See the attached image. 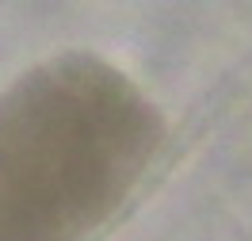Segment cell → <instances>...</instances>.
Masks as SVG:
<instances>
[{
    "mask_svg": "<svg viewBox=\"0 0 252 241\" xmlns=\"http://www.w3.org/2000/svg\"><path fill=\"white\" fill-rule=\"evenodd\" d=\"M160 115L95 54L31 65L0 92V241H77L123 203Z\"/></svg>",
    "mask_w": 252,
    "mask_h": 241,
    "instance_id": "1",
    "label": "cell"
}]
</instances>
